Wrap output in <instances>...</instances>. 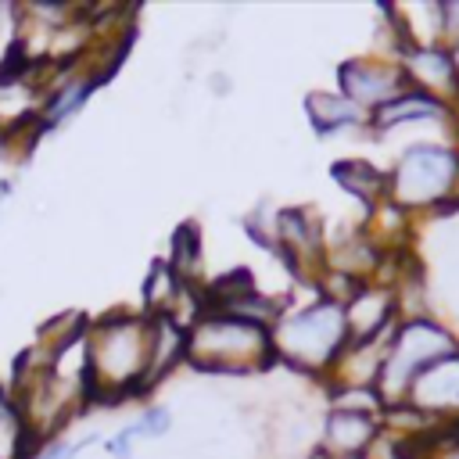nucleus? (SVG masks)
Masks as SVG:
<instances>
[{
	"instance_id": "nucleus-1",
	"label": "nucleus",
	"mask_w": 459,
	"mask_h": 459,
	"mask_svg": "<svg viewBox=\"0 0 459 459\" xmlns=\"http://www.w3.org/2000/svg\"><path fill=\"white\" fill-rule=\"evenodd\" d=\"M151 344L147 312H108L86 330V380L90 405H118L143 394Z\"/></svg>"
},
{
	"instance_id": "nucleus-2",
	"label": "nucleus",
	"mask_w": 459,
	"mask_h": 459,
	"mask_svg": "<svg viewBox=\"0 0 459 459\" xmlns=\"http://www.w3.org/2000/svg\"><path fill=\"white\" fill-rule=\"evenodd\" d=\"M348 319H344V305L312 294V301L305 305H287V312L276 319L273 326V348H276V362L287 366L290 373L312 377V380H326V373L333 369V362L341 359V351L348 348Z\"/></svg>"
},
{
	"instance_id": "nucleus-3",
	"label": "nucleus",
	"mask_w": 459,
	"mask_h": 459,
	"mask_svg": "<svg viewBox=\"0 0 459 459\" xmlns=\"http://www.w3.org/2000/svg\"><path fill=\"white\" fill-rule=\"evenodd\" d=\"M186 366L204 377L265 373L276 366L273 330L226 312H204L186 330Z\"/></svg>"
},
{
	"instance_id": "nucleus-4",
	"label": "nucleus",
	"mask_w": 459,
	"mask_h": 459,
	"mask_svg": "<svg viewBox=\"0 0 459 459\" xmlns=\"http://www.w3.org/2000/svg\"><path fill=\"white\" fill-rule=\"evenodd\" d=\"M391 176V201L409 215L445 219L459 212V147L452 140H412L402 147Z\"/></svg>"
},
{
	"instance_id": "nucleus-5",
	"label": "nucleus",
	"mask_w": 459,
	"mask_h": 459,
	"mask_svg": "<svg viewBox=\"0 0 459 459\" xmlns=\"http://www.w3.org/2000/svg\"><path fill=\"white\" fill-rule=\"evenodd\" d=\"M459 348V333L437 319V316H416V319H398L391 344H387V359L384 369L377 377V391L384 394V405L405 402L412 380L420 369H427L430 362H437L441 355Z\"/></svg>"
},
{
	"instance_id": "nucleus-6",
	"label": "nucleus",
	"mask_w": 459,
	"mask_h": 459,
	"mask_svg": "<svg viewBox=\"0 0 459 459\" xmlns=\"http://www.w3.org/2000/svg\"><path fill=\"white\" fill-rule=\"evenodd\" d=\"M276 258L290 273L294 283L316 290V276L326 269V226L312 204H287L276 208L273 219Z\"/></svg>"
},
{
	"instance_id": "nucleus-7",
	"label": "nucleus",
	"mask_w": 459,
	"mask_h": 459,
	"mask_svg": "<svg viewBox=\"0 0 459 459\" xmlns=\"http://www.w3.org/2000/svg\"><path fill=\"white\" fill-rule=\"evenodd\" d=\"M337 79V93H344L348 100H355L366 115L384 108L387 100L402 97L409 90V79L402 72V61L387 57V54H366V57H344L333 68Z\"/></svg>"
},
{
	"instance_id": "nucleus-8",
	"label": "nucleus",
	"mask_w": 459,
	"mask_h": 459,
	"mask_svg": "<svg viewBox=\"0 0 459 459\" xmlns=\"http://www.w3.org/2000/svg\"><path fill=\"white\" fill-rule=\"evenodd\" d=\"M405 402L416 405L420 412H427L434 423L459 420V348L441 355L427 369H420Z\"/></svg>"
},
{
	"instance_id": "nucleus-9",
	"label": "nucleus",
	"mask_w": 459,
	"mask_h": 459,
	"mask_svg": "<svg viewBox=\"0 0 459 459\" xmlns=\"http://www.w3.org/2000/svg\"><path fill=\"white\" fill-rule=\"evenodd\" d=\"M402 72L409 79V90L430 93L452 108H459V75H455V61L452 50L445 43H423L412 47L402 57Z\"/></svg>"
},
{
	"instance_id": "nucleus-10",
	"label": "nucleus",
	"mask_w": 459,
	"mask_h": 459,
	"mask_svg": "<svg viewBox=\"0 0 459 459\" xmlns=\"http://www.w3.org/2000/svg\"><path fill=\"white\" fill-rule=\"evenodd\" d=\"M344 319H348V337L351 341H366V337H380V333L394 330L398 326V298H394V287H384V283L366 280L344 301Z\"/></svg>"
},
{
	"instance_id": "nucleus-11",
	"label": "nucleus",
	"mask_w": 459,
	"mask_h": 459,
	"mask_svg": "<svg viewBox=\"0 0 459 459\" xmlns=\"http://www.w3.org/2000/svg\"><path fill=\"white\" fill-rule=\"evenodd\" d=\"M452 118H455V108H452V104H445V100H437V97H430V93H420V90H405L402 97H394V100H387L384 108L369 111L366 129H369L373 136H387V133H394V129H402V126H423V122L445 126V122H452Z\"/></svg>"
},
{
	"instance_id": "nucleus-12",
	"label": "nucleus",
	"mask_w": 459,
	"mask_h": 459,
	"mask_svg": "<svg viewBox=\"0 0 459 459\" xmlns=\"http://www.w3.org/2000/svg\"><path fill=\"white\" fill-rule=\"evenodd\" d=\"M377 434H380V416L326 409L319 445L330 452V459H362L366 448L377 441Z\"/></svg>"
},
{
	"instance_id": "nucleus-13",
	"label": "nucleus",
	"mask_w": 459,
	"mask_h": 459,
	"mask_svg": "<svg viewBox=\"0 0 459 459\" xmlns=\"http://www.w3.org/2000/svg\"><path fill=\"white\" fill-rule=\"evenodd\" d=\"M301 104H305L308 129L319 140H326L333 133H348V129H366V122H369V115L337 90H308Z\"/></svg>"
},
{
	"instance_id": "nucleus-14",
	"label": "nucleus",
	"mask_w": 459,
	"mask_h": 459,
	"mask_svg": "<svg viewBox=\"0 0 459 459\" xmlns=\"http://www.w3.org/2000/svg\"><path fill=\"white\" fill-rule=\"evenodd\" d=\"M330 179L348 197H355L366 212H373L377 204H384L391 197V176H387V169H380L369 158H337V161H330Z\"/></svg>"
},
{
	"instance_id": "nucleus-15",
	"label": "nucleus",
	"mask_w": 459,
	"mask_h": 459,
	"mask_svg": "<svg viewBox=\"0 0 459 459\" xmlns=\"http://www.w3.org/2000/svg\"><path fill=\"white\" fill-rule=\"evenodd\" d=\"M183 362H186V326H179L172 316H151V344H147L143 394L151 387H158Z\"/></svg>"
},
{
	"instance_id": "nucleus-16",
	"label": "nucleus",
	"mask_w": 459,
	"mask_h": 459,
	"mask_svg": "<svg viewBox=\"0 0 459 459\" xmlns=\"http://www.w3.org/2000/svg\"><path fill=\"white\" fill-rule=\"evenodd\" d=\"M165 262L172 265V273L183 283H201V273H204V237H201L197 219H183L169 233V255H165Z\"/></svg>"
},
{
	"instance_id": "nucleus-17",
	"label": "nucleus",
	"mask_w": 459,
	"mask_h": 459,
	"mask_svg": "<svg viewBox=\"0 0 459 459\" xmlns=\"http://www.w3.org/2000/svg\"><path fill=\"white\" fill-rule=\"evenodd\" d=\"M183 280L172 273V265L165 258H154L147 276H143V287H140V301H143V312L147 316H169L176 298L183 294Z\"/></svg>"
},
{
	"instance_id": "nucleus-18",
	"label": "nucleus",
	"mask_w": 459,
	"mask_h": 459,
	"mask_svg": "<svg viewBox=\"0 0 459 459\" xmlns=\"http://www.w3.org/2000/svg\"><path fill=\"white\" fill-rule=\"evenodd\" d=\"M39 452L29 448V437H25V423H22V412L14 405V398L0 387V459H36Z\"/></svg>"
},
{
	"instance_id": "nucleus-19",
	"label": "nucleus",
	"mask_w": 459,
	"mask_h": 459,
	"mask_svg": "<svg viewBox=\"0 0 459 459\" xmlns=\"http://www.w3.org/2000/svg\"><path fill=\"white\" fill-rule=\"evenodd\" d=\"M326 391V405L330 409H344V412H366V416H380L384 412V394L377 387H323Z\"/></svg>"
},
{
	"instance_id": "nucleus-20",
	"label": "nucleus",
	"mask_w": 459,
	"mask_h": 459,
	"mask_svg": "<svg viewBox=\"0 0 459 459\" xmlns=\"http://www.w3.org/2000/svg\"><path fill=\"white\" fill-rule=\"evenodd\" d=\"M136 434L140 437H161V434H169V427H172V412L165 409V405H143V412L136 416Z\"/></svg>"
},
{
	"instance_id": "nucleus-21",
	"label": "nucleus",
	"mask_w": 459,
	"mask_h": 459,
	"mask_svg": "<svg viewBox=\"0 0 459 459\" xmlns=\"http://www.w3.org/2000/svg\"><path fill=\"white\" fill-rule=\"evenodd\" d=\"M441 43H459V0H441Z\"/></svg>"
},
{
	"instance_id": "nucleus-22",
	"label": "nucleus",
	"mask_w": 459,
	"mask_h": 459,
	"mask_svg": "<svg viewBox=\"0 0 459 459\" xmlns=\"http://www.w3.org/2000/svg\"><path fill=\"white\" fill-rule=\"evenodd\" d=\"M140 434H136V427L129 423V427H122L115 437H108V452L115 455V459H133V441H136Z\"/></svg>"
},
{
	"instance_id": "nucleus-23",
	"label": "nucleus",
	"mask_w": 459,
	"mask_h": 459,
	"mask_svg": "<svg viewBox=\"0 0 459 459\" xmlns=\"http://www.w3.org/2000/svg\"><path fill=\"white\" fill-rule=\"evenodd\" d=\"M93 441H97V437H82V441H75V445H68V452H65L61 459H75V455H79V452H82L86 445H93Z\"/></svg>"
},
{
	"instance_id": "nucleus-24",
	"label": "nucleus",
	"mask_w": 459,
	"mask_h": 459,
	"mask_svg": "<svg viewBox=\"0 0 459 459\" xmlns=\"http://www.w3.org/2000/svg\"><path fill=\"white\" fill-rule=\"evenodd\" d=\"M212 82H215V93H219V97H222V93H226V90H230V82H226V79H222V75H215V79H212Z\"/></svg>"
},
{
	"instance_id": "nucleus-25",
	"label": "nucleus",
	"mask_w": 459,
	"mask_h": 459,
	"mask_svg": "<svg viewBox=\"0 0 459 459\" xmlns=\"http://www.w3.org/2000/svg\"><path fill=\"white\" fill-rule=\"evenodd\" d=\"M448 50H452V61H455V75H459V43H455V47H448Z\"/></svg>"
},
{
	"instance_id": "nucleus-26",
	"label": "nucleus",
	"mask_w": 459,
	"mask_h": 459,
	"mask_svg": "<svg viewBox=\"0 0 459 459\" xmlns=\"http://www.w3.org/2000/svg\"><path fill=\"white\" fill-rule=\"evenodd\" d=\"M7 190H11V183H0V204H4V197H7Z\"/></svg>"
}]
</instances>
